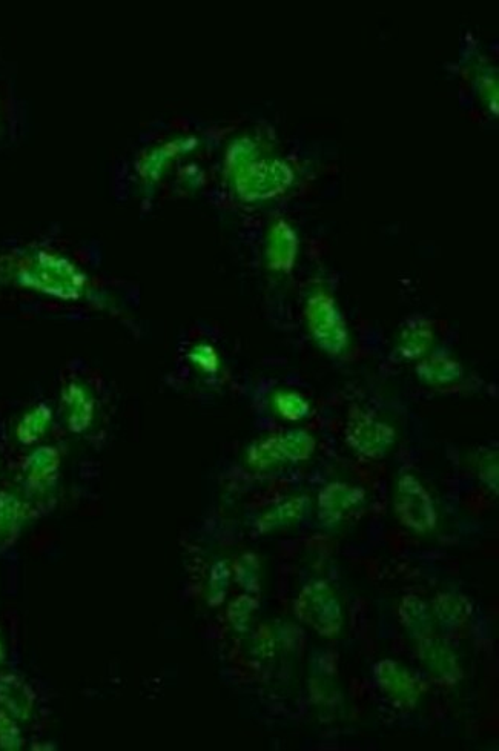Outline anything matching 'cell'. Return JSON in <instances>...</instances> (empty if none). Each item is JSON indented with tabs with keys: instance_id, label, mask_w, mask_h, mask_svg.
Listing matches in <instances>:
<instances>
[{
	"instance_id": "1",
	"label": "cell",
	"mask_w": 499,
	"mask_h": 751,
	"mask_svg": "<svg viewBox=\"0 0 499 751\" xmlns=\"http://www.w3.org/2000/svg\"><path fill=\"white\" fill-rule=\"evenodd\" d=\"M295 609L298 618L318 635L331 638L343 627V612L338 596L324 581H314L301 590Z\"/></svg>"
},
{
	"instance_id": "2",
	"label": "cell",
	"mask_w": 499,
	"mask_h": 751,
	"mask_svg": "<svg viewBox=\"0 0 499 751\" xmlns=\"http://www.w3.org/2000/svg\"><path fill=\"white\" fill-rule=\"evenodd\" d=\"M394 507L398 520L407 529L426 533L437 526V510L432 497L414 475H403L398 481Z\"/></svg>"
},
{
	"instance_id": "3",
	"label": "cell",
	"mask_w": 499,
	"mask_h": 751,
	"mask_svg": "<svg viewBox=\"0 0 499 751\" xmlns=\"http://www.w3.org/2000/svg\"><path fill=\"white\" fill-rule=\"evenodd\" d=\"M346 441L367 458H381L394 444L395 431L389 424L367 414H358L346 427Z\"/></svg>"
},
{
	"instance_id": "4",
	"label": "cell",
	"mask_w": 499,
	"mask_h": 751,
	"mask_svg": "<svg viewBox=\"0 0 499 751\" xmlns=\"http://www.w3.org/2000/svg\"><path fill=\"white\" fill-rule=\"evenodd\" d=\"M375 682L378 687L389 696L395 704L401 707H414L420 696V685L417 679L410 675L409 670L404 669L398 662H378L374 669Z\"/></svg>"
},
{
	"instance_id": "5",
	"label": "cell",
	"mask_w": 499,
	"mask_h": 751,
	"mask_svg": "<svg viewBox=\"0 0 499 751\" xmlns=\"http://www.w3.org/2000/svg\"><path fill=\"white\" fill-rule=\"evenodd\" d=\"M363 500L364 492L358 487L344 483L329 484L318 493V518L326 526H337Z\"/></svg>"
},
{
	"instance_id": "6",
	"label": "cell",
	"mask_w": 499,
	"mask_h": 751,
	"mask_svg": "<svg viewBox=\"0 0 499 751\" xmlns=\"http://www.w3.org/2000/svg\"><path fill=\"white\" fill-rule=\"evenodd\" d=\"M315 440L306 431H291L266 441L260 447V461L268 464L297 463L314 454Z\"/></svg>"
},
{
	"instance_id": "7",
	"label": "cell",
	"mask_w": 499,
	"mask_h": 751,
	"mask_svg": "<svg viewBox=\"0 0 499 751\" xmlns=\"http://www.w3.org/2000/svg\"><path fill=\"white\" fill-rule=\"evenodd\" d=\"M320 305H315L312 314V331L317 338L318 345L328 351L329 354H340L346 346V334L341 326L340 318L335 314L329 302L320 300Z\"/></svg>"
},
{
	"instance_id": "8",
	"label": "cell",
	"mask_w": 499,
	"mask_h": 751,
	"mask_svg": "<svg viewBox=\"0 0 499 751\" xmlns=\"http://www.w3.org/2000/svg\"><path fill=\"white\" fill-rule=\"evenodd\" d=\"M418 642H420L418 653L429 672L446 682H455L460 678L457 656L453 655L452 650L441 639L427 636Z\"/></svg>"
},
{
	"instance_id": "9",
	"label": "cell",
	"mask_w": 499,
	"mask_h": 751,
	"mask_svg": "<svg viewBox=\"0 0 499 751\" xmlns=\"http://www.w3.org/2000/svg\"><path fill=\"white\" fill-rule=\"evenodd\" d=\"M400 621L412 638H427L432 632V615L429 606L417 596H406L401 601Z\"/></svg>"
},
{
	"instance_id": "10",
	"label": "cell",
	"mask_w": 499,
	"mask_h": 751,
	"mask_svg": "<svg viewBox=\"0 0 499 751\" xmlns=\"http://www.w3.org/2000/svg\"><path fill=\"white\" fill-rule=\"evenodd\" d=\"M432 607L441 627L447 630L460 627L470 613V606L466 599L453 593L438 595Z\"/></svg>"
},
{
	"instance_id": "11",
	"label": "cell",
	"mask_w": 499,
	"mask_h": 751,
	"mask_svg": "<svg viewBox=\"0 0 499 751\" xmlns=\"http://www.w3.org/2000/svg\"><path fill=\"white\" fill-rule=\"evenodd\" d=\"M421 380L429 384H447L460 380V364L452 360H430L417 369Z\"/></svg>"
},
{
	"instance_id": "12",
	"label": "cell",
	"mask_w": 499,
	"mask_h": 751,
	"mask_svg": "<svg viewBox=\"0 0 499 751\" xmlns=\"http://www.w3.org/2000/svg\"><path fill=\"white\" fill-rule=\"evenodd\" d=\"M275 403H277L278 412L292 421L308 417L309 411H311L308 400L301 397L297 392H281L275 398Z\"/></svg>"
},
{
	"instance_id": "13",
	"label": "cell",
	"mask_w": 499,
	"mask_h": 751,
	"mask_svg": "<svg viewBox=\"0 0 499 751\" xmlns=\"http://www.w3.org/2000/svg\"><path fill=\"white\" fill-rule=\"evenodd\" d=\"M480 478L489 489L498 492V458L487 457L480 466Z\"/></svg>"
}]
</instances>
